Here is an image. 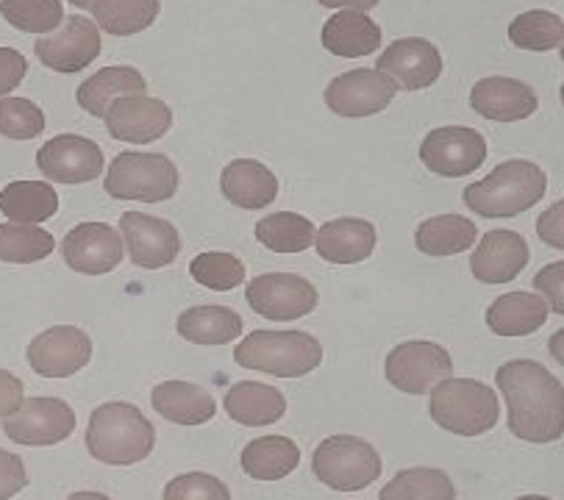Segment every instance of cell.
Here are the masks:
<instances>
[{
	"instance_id": "c3c4849f",
	"label": "cell",
	"mask_w": 564,
	"mask_h": 500,
	"mask_svg": "<svg viewBox=\"0 0 564 500\" xmlns=\"http://www.w3.org/2000/svg\"><path fill=\"white\" fill-rule=\"evenodd\" d=\"M547 354H551L553 359H556L558 365L564 367V328H562V331L553 334L551 339H547Z\"/></svg>"
},
{
	"instance_id": "4dcf8cb0",
	"label": "cell",
	"mask_w": 564,
	"mask_h": 500,
	"mask_svg": "<svg viewBox=\"0 0 564 500\" xmlns=\"http://www.w3.org/2000/svg\"><path fill=\"white\" fill-rule=\"evenodd\" d=\"M175 328L186 343L226 345L242 337V317L228 306H195L186 308Z\"/></svg>"
},
{
	"instance_id": "4316f807",
	"label": "cell",
	"mask_w": 564,
	"mask_h": 500,
	"mask_svg": "<svg viewBox=\"0 0 564 500\" xmlns=\"http://www.w3.org/2000/svg\"><path fill=\"white\" fill-rule=\"evenodd\" d=\"M223 406L234 423L245 425V428H262V425H273L284 417L286 398L270 384L242 381L228 390Z\"/></svg>"
},
{
	"instance_id": "8992f818",
	"label": "cell",
	"mask_w": 564,
	"mask_h": 500,
	"mask_svg": "<svg viewBox=\"0 0 564 500\" xmlns=\"http://www.w3.org/2000/svg\"><path fill=\"white\" fill-rule=\"evenodd\" d=\"M178 167L162 153H117L106 173V193L117 200L162 204L178 193Z\"/></svg>"
},
{
	"instance_id": "d4e9b609",
	"label": "cell",
	"mask_w": 564,
	"mask_h": 500,
	"mask_svg": "<svg viewBox=\"0 0 564 500\" xmlns=\"http://www.w3.org/2000/svg\"><path fill=\"white\" fill-rule=\"evenodd\" d=\"M156 414L175 425H204L217 414V403L204 387L189 381H164L151 392Z\"/></svg>"
},
{
	"instance_id": "f1b7e54d",
	"label": "cell",
	"mask_w": 564,
	"mask_h": 500,
	"mask_svg": "<svg viewBox=\"0 0 564 500\" xmlns=\"http://www.w3.org/2000/svg\"><path fill=\"white\" fill-rule=\"evenodd\" d=\"M242 470L257 481H281L301 465V448L292 443L290 436H262L245 445L242 450Z\"/></svg>"
},
{
	"instance_id": "d6986e66",
	"label": "cell",
	"mask_w": 564,
	"mask_h": 500,
	"mask_svg": "<svg viewBox=\"0 0 564 500\" xmlns=\"http://www.w3.org/2000/svg\"><path fill=\"white\" fill-rule=\"evenodd\" d=\"M122 239L106 222H82L62 242L65 264L84 275H106L122 262Z\"/></svg>"
},
{
	"instance_id": "74e56055",
	"label": "cell",
	"mask_w": 564,
	"mask_h": 500,
	"mask_svg": "<svg viewBox=\"0 0 564 500\" xmlns=\"http://www.w3.org/2000/svg\"><path fill=\"white\" fill-rule=\"evenodd\" d=\"M0 14L12 29L25 34H53L65 23L62 0H0Z\"/></svg>"
},
{
	"instance_id": "5bb4252c",
	"label": "cell",
	"mask_w": 564,
	"mask_h": 500,
	"mask_svg": "<svg viewBox=\"0 0 564 500\" xmlns=\"http://www.w3.org/2000/svg\"><path fill=\"white\" fill-rule=\"evenodd\" d=\"M376 70L390 78L403 93H417L431 87L443 76V53L423 36L395 40L376 62Z\"/></svg>"
},
{
	"instance_id": "30bf717a",
	"label": "cell",
	"mask_w": 564,
	"mask_h": 500,
	"mask_svg": "<svg viewBox=\"0 0 564 500\" xmlns=\"http://www.w3.org/2000/svg\"><path fill=\"white\" fill-rule=\"evenodd\" d=\"M3 431L18 445L47 448L65 443L76 431V412L58 398H29L18 412L3 417Z\"/></svg>"
},
{
	"instance_id": "d6a6232c",
	"label": "cell",
	"mask_w": 564,
	"mask_h": 500,
	"mask_svg": "<svg viewBox=\"0 0 564 500\" xmlns=\"http://www.w3.org/2000/svg\"><path fill=\"white\" fill-rule=\"evenodd\" d=\"M93 18L100 31L111 36L142 34L156 23L162 3L159 0H95Z\"/></svg>"
},
{
	"instance_id": "5b68a950",
	"label": "cell",
	"mask_w": 564,
	"mask_h": 500,
	"mask_svg": "<svg viewBox=\"0 0 564 500\" xmlns=\"http://www.w3.org/2000/svg\"><path fill=\"white\" fill-rule=\"evenodd\" d=\"M431 420L459 436H481L500 417L498 395L476 379H445L431 390Z\"/></svg>"
},
{
	"instance_id": "836d02e7",
	"label": "cell",
	"mask_w": 564,
	"mask_h": 500,
	"mask_svg": "<svg viewBox=\"0 0 564 500\" xmlns=\"http://www.w3.org/2000/svg\"><path fill=\"white\" fill-rule=\"evenodd\" d=\"M315 226L295 211H275L257 222V239L275 253H303L315 242Z\"/></svg>"
},
{
	"instance_id": "ba28073f",
	"label": "cell",
	"mask_w": 564,
	"mask_h": 500,
	"mask_svg": "<svg viewBox=\"0 0 564 500\" xmlns=\"http://www.w3.org/2000/svg\"><path fill=\"white\" fill-rule=\"evenodd\" d=\"M384 372L395 390L406 392V395H425L440 381L454 376V359L443 345L414 339V343H403L390 350Z\"/></svg>"
},
{
	"instance_id": "277c9868",
	"label": "cell",
	"mask_w": 564,
	"mask_h": 500,
	"mask_svg": "<svg viewBox=\"0 0 564 500\" xmlns=\"http://www.w3.org/2000/svg\"><path fill=\"white\" fill-rule=\"evenodd\" d=\"M234 361L275 379H303L323 361V345L306 331H250L234 348Z\"/></svg>"
},
{
	"instance_id": "7dc6e473",
	"label": "cell",
	"mask_w": 564,
	"mask_h": 500,
	"mask_svg": "<svg viewBox=\"0 0 564 500\" xmlns=\"http://www.w3.org/2000/svg\"><path fill=\"white\" fill-rule=\"evenodd\" d=\"M326 9H339V12H372L379 7V0H317Z\"/></svg>"
},
{
	"instance_id": "8d00e7d4",
	"label": "cell",
	"mask_w": 564,
	"mask_h": 500,
	"mask_svg": "<svg viewBox=\"0 0 564 500\" xmlns=\"http://www.w3.org/2000/svg\"><path fill=\"white\" fill-rule=\"evenodd\" d=\"M56 248L51 231L23 222H0V262L34 264L47 259Z\"/></svg>"
},
{
	"instance_id": "e575fe53",
	"label": "cell",
	"mask_w": 564,
	"mask_h": 500,
	"mask_svg": "<svg viewBox=\"0 0 564 500\" xmlns=\"http://www.w3.org/2000/svg\"><path fill=\"white\" fill-rule=\"evenodd\" d=\"M381 500H456V489L448 472L434 467H412L398 472L381 489Z\"/></svg>"
},
{
	"instance_id": "f546056e",
	"label": "cell",
	"mask_w": 564,
	"mask_h": 500,
	"mask_svg": "<svg viewBox=\"0 0 564 500\" xmlns=\"http://www.w3.org/2000/svg\"><path fill=\"white\" fill-rule=\"evenodd\" d=\"M478 237L476 222L462 215L429 217L414 231V244L425 257H456L473 248Z\"/></svg>"
},
{
	"instance_id": "7a4b0ae2",
	"label": "cell",
	"mask_w": 564,
	"mask_h": 500,
	"mask_svg": "<svg viewBox=\"0 0 564 500\" xmlns=\"http://www.w3.org/2000/svg\"><path fill=\"white\" fill-rule=\"evenodd\" d=\"M87 450L104 465L129 467L145 461L156 445V428L131 403H104L93 412L87 425Z\"/></svg>"
},
{
	"instance_id": "7bdbcfd3",
	"label": "cell",
	"mask_w": 564,
	"mask_h": 500,
	"mask_svg": "<svg viewBox=\"0 0 564 500\" xmlns=\"http://www.w3.org/2000/svg\"><path fill=\"white\" fill-rule=\"evenodd\" d=\"M25 487H29V472H25L23 459L0 448V500L14 498Z\"/></svg>"
},
{
	"instance_id": "bcb514c9",
	"label": "cell",
	"mask_w": 564,
	"mask_h": 500,
	"mask_svg": "<svg viewBox=\"0 0 564 500\" xmlns=\"http://www.w3.org/2000/svg\"><path fill=\"white\" fill-rule=\"evenodd\" d=\"M25 401V384L9 370H0V417L18 412Z\"/></svg>"
},
{
	"instance_id": "681fc988",
	"label": "cell",
	"mask_w": 564,
	"mask_h": 500,
	"mask_svg": "<svg viewBox=\"0 0 564 500\" xmlns=\"http://www.w3.org/2000/svg\"><path fill=\"white\" fill-rule=\"evenodd\" d=\"M67 500H111V498H106V494H100V492H76V494H70Z\"/></svg>"
},
{
	"instance_id": "f6af8a7d",
	"label": "cell",
	"mask_w": 564,
	"mask_h": 500,
	"mask_svg": "<svg viewBox=\"0 0 564 500\" xmlns=\"http://www.w3.org/2000/svg\"><path fill=\"white\" fill-rule=\"evenodd\" d=\"M536 237L547 244V248L564 250V198L556 200L551 209H545L536 220Z\"/></svg>"
},
{
	"instance_id": "f907efd6",
	"label": "cell",
	"mask_w": 564,
	"mask_h": 500,
	"mask_svg": "<svg viewBox=\"0 0 564 500\" xmlns=\"http://www.w3.org/2000/svg\"><path fill=\"white\" fill-rule=\"evenodd\" d=\"M67 3H73V7H78V9H93L95 0H67Z\"/></svg>"
},
{
	"instance_id": "b9f144b4",
	"label": "cell",
	"mask_w": 564,
	"mask_h": 500,
	"mask_svg": "<svg viewBox=\"0 0 564 500\" xmlns=\"http://www.w3.org/2000/svg\"><path fill=\"white\" fill-rule=\"evenodd\" d=\"M534 290L545 295L547 306L564 317V262L545 264L540 273L534 275Z\"/></svg>"
},
{
	"instance_id": "1f68e13d",
	"label": "cell",
	"mask_w": 564,
	"mask_h": 500,
	"mask_svg": "<svg viewBox=\"0 0 564 500\" xmlns=\"http://www.w3.org/2000/svg\"><path fill=\"white\" fill-rule=\"evenodd\" d=\"M0 211L12 222L36 226L56 215L58 195L51 184H42V181H12L0 193Z\"/></svg>"
},
{
	"instance_id": "9c48e42d",
	"label": "cell",
	"mask_w": 564,
	"mask_h": 500,
	"mask_svg": "<svg viewBox=\"0 0 564 500\" xmlns=\"http://www.w3.org/2000/svg\"><path fill=\"white\" fill-rule=\"evenodd\" d=\"M420 162L443 178H465L487 162V140L467 126H443L423 140Z\"/></svg>"
},
{
	"instance_id": "3957f363",
	"label": "cell",
	"mask_w": 564,
	"mask_h": 500,
	"mask_svg": "<svg viewBox=\"0 0 564 500\" xmlns=\"http://www.w3.org/2000/svg\"><path fill=\"white\" fill-rule=\"evenodd\" d=\"M547 189L545 170L525 159L503 162L465 189V204L481 217H518L540 204Z\"/></svg>"
},
{
	"instance_id": "60d3db41",
	"label": "cell",
	"mask_w": 564,
	"mask_h": 500,
	"mask_svg": "<svg viewBox=\"0 0 564 500\" xmlns=\"http://www.w3.org/2000/svg\"><path fill=\"white\" fill-rule=\"evenodd\" d=\"M164 500H231V492L209 472H184L164 487Z\"/></svg>"
},
{
	"instance_id": "52a82bcc",
	"label": "cell",
	"mask_w": 564,
	"mask_h": 500,
	"mask_svg": "<svg viewBox=\"0 0 564 500\" xmlns=\"http://www.w3.org/2000/svg\"><path fill=\"white\" fill-rule=\"evenodd\" d=\"M315 476L337 492H359L381 476L379 450L361 436H328L312 456Z\"/></svg>"
},
{
	"instance_id": "6da1fadb",
	"label": "cell",
	"mask_w": 564,
	"mask_h": 500,
	"mask_svg": "<svg viewBox=\"0 0 564 500\" xmlns=\"http://www.w3.org/2000/svg\"><path fill=\"white\" fill-rule=\"evenodd\" d=\"M509 406V431L534 445L556 443L564 434V387L547 367L514 359L495 372Z\"/></svg>"
},
{
	"instance_id": "2e32d148",
	"label": "cell",
	"mask_w": 564,
	"mask_h": 500,
	"mask_svg": "<svg viewBox=\"0 0 564 500\" xmlns=\"http://www.w3.org/2000/svg\"><path fill=\"white\" fill-rule=\"evenodd\" d=\"M36 167L53 184H87L104 173V151L82 134H58L36 151Z\"/></svg>"
},
{
	"instance_id": "cb8c5ba5",
	"label": "cell",
	"mask_w": 564,
	"mask_h": 500,
	"mask_svg": "<svg viewBox=\"0 0 564 500\" xmlns=\"http://www.w3.org/2000/svg\"><path fill=\"white\" fill-rule=\"evenodd\" d=\"M547 323V303L534 292H509L487 308V326L498 337H529Z\"/></svg>"
},
{
	"instance_id": "9a60e30c",
	"label": "cell",
	"mask_w": 564,
	"mask_h": 500,
	"mask_svg": "<svg viewBox=\"0 0 564 500\" xmlns=\"http://www.w3.org/2000/svg\"><path fill=\"white\" fill-rule=\"evenodd\" d=\"M93 339L76 326H53L29 345V365L42 379H67L89 365Z\"/></svg>"
},
{
	"instance_id": "83f0119b",
	"label": "cell",
	"mask_w": 564,
	"mask_h": 500,
	"mask_svg": "<svg viewBox=\"0 0 564 500\" xmlns=\"http://www.w3.org/2000/svg\"><path fill=\"white\" fill-rule=\"evenodd\" d=\"M323 47L339 58L370 56L381 47V29L365 12H337L323 25Z\"/></svg>"
},
{
	"instance_id": "f35d334b",
	"label": "cell",
	"mask_w": 564,
	"mask_h": 500,
	"mask_svg": "<svg viewBox=\"0 0 564 500\" xmlns=\"http://www.w3.org/2000/svg\"><path fill=\"white\" fill-rule=\"evenodd\" d=\"M45 111L34 100L14 98V95L0 98V134L7 137V140H36L45 131Z\"/></svg>"
},
{
	"instance_id": "816d5d0a",
	"label": "cell",
	"mask_w": 564,
	"mask_h": 500,
	"mask_svg": "<svg viewBox=\"0 0 564 500\" xmlns=\"http://www.w3.org/2000/svg\"><path fill=\"white\" fill-rule=\"evenodd\" d=\"M514 500H551V498H542V494H523V498H514Z\"/></svg>"
},
{
	"instance_id": "ffe728a7",
	"label": "cell",
	"mask_w": 564,
	"mask_h": 500,
	"mask_svg": "<svg viewBox=\"0 0 564 500\" xmlns=\"http://www.w3.org/2000/svg\"><path fill=\"white\" fill-rule=\"evenodd\" d=\"M470 106L484 120L518 122L534 115L540 98L525 81L507 76H489L473 84Z\"/></svg>"
},
{
	"instance_id": "ac0fdd59",
	"label": "cell",
	"mask_w": 564,
	"mask_h": 500,
	"mask_svg": "<svg viewBox=\"0 0 564 500\" xmlns=\"http://www.w3.org/2000/svg\"><path fill=\"white\" fill-rule=\"evenodd\" d=\"M104 122L111 140L148 145L167 134L173 126V111L164 100L151 98V95H129L109 106Z\"/></svg>"
},
{
	"instance_id": "f5cc1de1",
	"label": "cell",
	"mask_w": 564,
	"mask_h": 500,
	"mask_svg": "<svg viewBox=\"0 0 564 500\" xmlns=\"http://www.w3.org/2000/svg\"><path fill=\"white\" fill-rule=\"evenodd\" d=\"M558 95H562V104H564V84H562V93H558Z\"/></svg>"
},
{
	"instance_id": "603a6c76",
	"label": "cell",
	"mask_w": 564,
	"mask_h": 500,
	"mask_svg": "<svg viewBox=\"0 0 564 500\" xmlns=\"http://www.w3.org/2000/svg\"><path fill=\"white\" fill-rule=\"evenodd\" d=\"M220 189L228 204L239 209H264L279 195V178L268 164L253 162V159H237L228 167H223Z\"/></svg>"
},
{
	"instance_id": "7402d4cb",
	"label": "cell",
	"mask_w": 564,
	"mask_h": 500,
	"mask_svg": "<svg viewBox=\"0 0 564 500\" xmlns=\"http://www.w3.org/2000/svg\"><path fill=\"white\" fill-rule=\"evenodd\" d=\"M376 242H379V233L372 222L359 220V217H337L315 233L317 253L332 264L365 262L372 257Z\"/></svg>"
},
{
	"instance_id": "44dd1931",
	"label": "cell",
	"mask_w": 564,
	"mask_h": 500,
	"mask_svg": "<svg viewBox=\"0 0 564 500\" xmlns=\"http://www.w3.org/2000/svg\"><path fill=\"white\" fill-rule=\"evenodd\" d=\"M525 264H529V242L518 231H503V228L484 233L470 257V270L481 284H509L523 273Z\"/></svg>"
},
{
	"instance_id": "d590c367",
	"label": "cell",
	"mask_w": 564,
	"mask_h": 500,
	"mask_svg": "<svg viewBox=\"0 0 564 500\" xmlns=\"http://www.w3.org/2000/svg\"><path fill=\"white\" fill-rule=\"evenodd\" d=\"M509 40L520 51H556V47L564 45V20L558 14L545 12V9L523 12L509 25Z\"/></svg>"
},
{
	"instance_id": "7c38bea8",
	"label": "cell",
	"mask_w": 564,
	"mask_h": 500,
	"mask_svg": "<svg viewBox=\"0 0 564 500\" xmlns=\"http://www.w3.org/2000/svg\"><path fill=\"white\" fill-rule=\"evenodd\" d=\"M34 53L53 73H82L100 56V29L84 14H73L53 34L34 42Z\"/></svg>"
},
{
	"instance_id": "db71d44e",
	"label": "cell",
	"mask_w": 564,
	"mask_h": 500,
	"mask_svg": "<svg viewBox=\"0 0 564 500\" xmlns=\"http://www.w3.org/2000/svg\"><path fill=\"white\" fill-rule=\"evenodd\" d=\"M562 62H564V45H562Z\"/></svg>"
},
{
	"instance_id": "8fae6325",
	"label": "cell",
	"mask_w": 564,
	"mask_h": 500,
	"mask_svg": "<svg viewBox=\"0 0 564 500\" xmlns=\"http://www.w3.org/2000/svg\"><path fill=\"white\" fill-rule=\"evenodd\" d=\"M245 297L259 317L279 323L301 320V317L312 315L317 308V301H321L312 281L292 273L259 275L248 284Z\"/></svg>"
},
{
	"instance_id": "484cf974",
	"label": "cell",
	"mask_w": 564,
	"mask_h": 500,
	"mask_svg": "<svg viewBox=\"0 0 564 500\" xmlns=\"http://www.w3.org/2000/svg\"><path fill=\"white\" fill-rule=\"evenodd\" d=\"M145 89L148 81L137 67L111 65L98 70L95 76H89L78 87L76 98L84 111H89L93 117H106V111H109V106L115 100L129 98V95H145Z\"/></svg>"
},
{
	"instance_id": "ee69618b",
	"label": "cell",
	"mask_w": 564,
	"mask_h": 500,
	"mask_svg": "<svg viewBox=\"0 0 564 500\" xmlns=\"http://www.w3.org/2000/svg\"><path fill=\"white\" fill-rule=\"evenodd\" d=\"M25 73H29V62L23 53L14 47H0V98L12 95L23 84Z\"/></svg>"
},
{
	"instance_id": "e0dca14e",
	"label": "cell",
	"mask_w": 564,
	"mask_h": 500,
	"mask_svg": "<svg viewBox=\"0 0 564 500\" xmlns=\"http://www.w3.org/2000/svg\"><path fill=\"white\" fill-rule=\"evenodd\" d=\"M120 231L126 239L129 259L142 270L167 268L178 259L181 237L173 222L145 211H126L120 217Z\"/></svg>"
},
{
	"instance_id": "ab89813d",
	"label": "cell",
	"mask_w": 564,
	"mask_h": 500,
	"mask_svg": "<svg viewBox=\"0 0 564 500\" xmlns=\"http://www.w3.org/2000/svg\"><path fill=\"white\" fill-rule=\"evenodd\" d=\"M189 273L198 281L200 286L212 292H228L237 290L245 281V264L239 262L231 253H220V250H209V253H200L189 264Z\"/></svg>"
},
{
	"instance_id": "4fadbf2b",
	"label": "cell",
	"mask_w": 564,
	"mask_h": 500,
	"mask_svg": "<svg viewBox=\"0 0 564 500\" xmlns=\"http://www.w3.org/2000/svg\"><path fill=\"white\" fill-rule=\"evenodd\" d=\"M398 87L376 67H359V70L343 73L334 78L323 93L328 109L345 120H359L384 111L395 100Z\"/></svg>"
}]
</instances>
